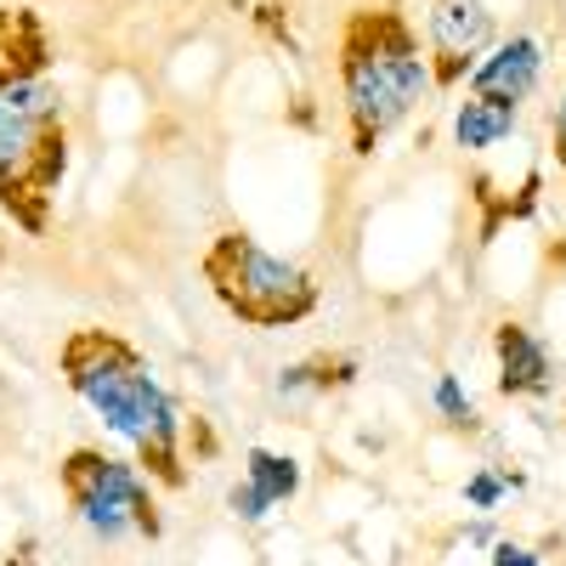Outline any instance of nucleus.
<instances>
[{
  "mask_svg": "<svg viewBox=\"0 0 566 566\" xmlns=\"http://www.w3.org/2000/svg\"><path fill=\"white\" fill-rule=\"evenodd\" d=\"M69 97L52 80V29L29 7H0V210L45 239L69 176Z\"/></svg>",
  "mask_w": 566,
  "mask_h": 566,
  "instance_id": "1",
  "label": "nucleus"
},
{
  "mask_svg": "<svg viewBox=\"0 0 566 566\" xmlns=\"http://www.w3.org/2000/svg\"><path fill=\"white\" fill-rule=\"evenodd\" d=\"M57 374L63 386L97 413L114 437L130 442L136 464L170 493L187 488V459H181V413L170 391L159 386L154 363L142 357L119 328L85 323L69 328L57 346Z\"/></svg>",
  "mask_w": 566,
  "mask_h": 566,
  "instance_id": "2",
  "label": "nucleus"
},
{
  "mask_svg": "<svg viewBox=\"0 0 566 566\" xmlns=\"http://www.w3.org/2000/svg\"><path fill=\"white\" fill-rule=\"evenodd\" d=\"M335 69L346 91V125H352V154L374 159V148L419 108L431 91V63H424L419 29L397 0H368L352 7L335 40Z\"/></svg>",
  "mask_w": 566,
  "mask_h": 566,
  "instance_id": "3",
  "label": "nucleus"
},
{
  "mask_svg": "<svg viewBox=\"0 0 566 566\" xmlns=\"http://www.w3.org/2000/svg\"><path fill=\"white\" fill-rule=\"evenodd\" d=\"M199 272L210 283V295L244 328H295L323 301L317 277L306 266L272 255L244 227H221L199 255Z\"/></svg>",
  "mask_w": 566,
  "mask_h": 566,
  "instance_id": "4",
  "label": "nucleus"
},
{
  "mask_svg": "<svg viewBox=\"0 0 566 566\" xmlns=\"http://www.w3.org/2000/svg\"><path fill=\"white\" fill-rule=\"evenodd\" d=\"M57 488L91 538H103V544H114L125 533L148 538V544L165 538V515H159L136 459H114L103 448H69L57 464Z\"/></svg>",
  "mask_w": 566,
  "mask_h": 566,
  "instance_id": "5",
  "label": "nucleus"
},
{
  "mask_svg": "<svg viewBox=\"0 0 566 566\" xmlns=\"http://www.w3.org/2000/svg\"><path fill=\"white\" fill-rule=\"evenodd\" d=\"M493 45H499V23L488 12V0H431V18H424V63H431L437 91H459Z\"/></svg>",
  "mask_w": 566,
  "mask_h": 566,
  "instance_id": "6",
  "label": "nucleus"
},
{
  "mask_svg": "<svg viewBox=\"0 0 566 566\" xmlns=\"http://www.w3.org/2000/svg\"><path fill=\"white\" fill-rule=\"evenodd\" d=\"M493 357H499V397H544L555 386V357L538 340V328L522 317H504L493 328Z\"/></svg>",
  "mask_w": 566,
  "mask_h": 566,
  "instance_id": "7",
  "label": "nucleus"
},
{
  "mask_svg": "<svg viewBox=\"0 0 566 566\" xmlns=\"http://www.w3.org/2000/svg\"><path fill=\"white\" fill-rule=\"evenodd\" d=\"M538 74H544V45L533 34H510L476 63V74H470V97H493V103L522 108L533 97Z\"/></svg>",
  "mask_w": 566,
  "mask_h": 566,
  "instance_id": "8",
  "label": "nucleus"
},
{
  "mask_svg": "<svg viewBox=\"0 0 566 566\" xmlns=\"http://www.w3.org/2000/svg\"><path fill=\"white\" fill-rule=\"evenodd\" d=\"M515 119H522V108L515 103H493V97H464L459 114H453V136L464 154H482L493 148V142H504L515 130Z\"/></svg>",
  "mask_w": 566,
  "mask_h": 566,
  "instance_id": "9",
  "label": "nucleus"
},
{
  "mask_svg": "<svg viewBox=\"0 0 566 566\" xmlns=\"http://www.w3.org/2000/svg\"><path fill=\"white\" fill-rule=\"evenodd\" d=\"M357 380V357H346V352H317V357H306V363H295V368H283L277 374V391L283 397H295V391H346Z\"/></svg>",
  "mask_w": 566,
  "mask_h": 566,
  "instance_id": "10",
  "label": "nucleus"
},
{
  "mask_svg": "<svg viewBox=\"0 0 566 566\" xmlns=\"http://www.w3.org/2000/svg\"><path fill=\"white\" fill-rule=\"evenodd\" d=\"M244 482H255V488L272 499V510H277V504H295V499H301V464H295L290 453L250 448V453H244Z\"/></svg>",
  "mask_w": 566,
  "mask_h": 566,
  "instance_id": "11",
  "label": "nucleus"
},
{
  "mask_svg": "<svg viewBox=\"0 0 566 566\" xmlns=\"http://www.w3.org/2000/svg\"><path fill=\"white\" fill-rule=\"evenodd\" d=\"M437 413L453 424V431H482V413H476V402L464 397L459 374H437Z\"/></svg>",
  "mask_w": 566,
  "mask_h": 566,
  "instance_id": "12",
  "label": "nucleus"
},
{
  "mask_svg": "<svg viewBox=\"0 0 566 566\" xmlns=\"http://www.w3.org/2000/svg\"><path fill=\"white\" fill-rule=\"evenodd\" d=\"M227 504H232V515H239V522H250V527H255V522H266V515H272V499H266V493H261L255 482H239V488H232V499H227Z\"/></svg>",
  "mask_w": 566,
  "mask_h": 566,
  "instance_id": "13",
  "label": "nucleus"
},
{
  "mask_svg": "<svg viewBox=\"0 0 566 566\" xmlns=\"http://www.w3.org/2000/svg\"><path fill=\"white\" fill-rule=\"evenodd\" d=\"M499 493H504V482H499V476H488V470L464 482V499L476 504V510H493V504H499Z\"/></svg>",
  "mask_w": 566,
  "mask_h": 566,
  "instance_id": "14",
  "label": "nucleus"
},
{
  "mask_svg": "<svg viewBox=\"0 0 566 566\" xmlns=\"http://www.w3.org/2000/svg\"><path fill=\"white\" fill-rule=\"evenodd\" d=\"M549 142H555V165L566 176V91H560V103L549 108Z\"/></svg>",
  "mask_w": 566,
  "mask_h": 566,
  "instance_id": "15",
  "label": "nucleus"
},
{
  "mask_svg": "<svg viewBox=\"0 0 566 566\" xmlns=\"http://www.w3.org/2000/svg\"><path fill=\"white\" fill-rule=\"evenodd\" d=\"M493 566H538V555L527 549V544H493Z\"/></svg>",
  "mask_w": 566,
  "mask_h": 566,
  "instance_id": "16",
  "label": "nucleus"
},
{
  "mask_svg": "<svg viewBox=\"0 0 566 566\" xmlns=\"http://www.w3.org/2000/svg\"><path fill=\"white\" fill-rule=\"evenodd\" d=\"M464 538H470V544H488V538H493V527H488V522H476V527H464Z\"/></svg>",
  "mask_w": 566,
  "mask_h": 566,
  "instance_id": "17",
  "label": "nucleus"
}]
</instances>
